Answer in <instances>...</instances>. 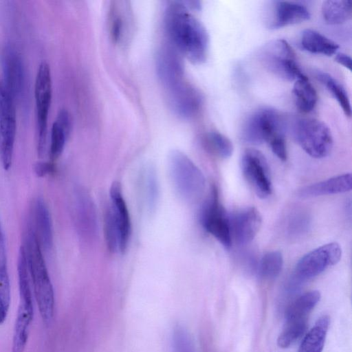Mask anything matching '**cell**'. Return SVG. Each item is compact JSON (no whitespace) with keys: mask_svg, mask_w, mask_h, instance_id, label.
<instances>
[{"mask_svg":"<svg viewBox=\"0 0 352 352\" xmlns=\"http://www.w3.org/2000/svg\"><path fill=\"white\" fill-rule=\"evenodd\" d=\"M165 27L175 48L190 62L201 64L206 60L209 45L208 32L182 1H171L167 6Z\"/></svg>","mask_w":352,"mask_h":352,"instance_id":"6da1fadb","label":"cell"},{"mask_svg":"<svg viewBox=\"0 0 352 352\" xmlns=\"http://www.w3.org/2000/svg\"><path fill=\"white\" fill-rule=\"evenodd\" d=\"M157 69L172 109L183 118H190L199 111L202 97L184 79V69L176 52L164 47L157 55Z\"/></svg>","mask_w":352,"mask_h":352,"instance_id":"7a4b0ae2","label":"cell"},{"mask_svg":"<svg viewBox=\"0 0 352 352\" xmlns=\"http://www.w3.org/2000/svg\"><path fill=\"white\" fill-rule=\"evenodd\" d=\"M23 247L34 298L42 320L46 324L52 321L54 312V292L41 248L28 223Z\"/></svg>","mask_w":352,"mask_h":352,"instance_id":"3957f363","label":"cell"},{"mask_svg":"<svg viewBox=\"0 0 352 352\" xmlns=\"http://www.w3.org/2000/svg\"><path fill=\"white\" fill-rule=\"evenodd\" d=\"M19 305L14 323L12 352H24L34 317L30 278L23 247L19 250L17 261Z\"/></svg>","mask_w":352,"mask_h":352,"instance_id":"277c9868","label":"cell"},{"mask_svg":"<svg viewBox=\"0 0 352 352\" xmlns=\"http://www.w3.org/2000/svg\"><path fill=\"white\" fill-rule=\"evenodd\" d=\"M168 171L174 188L183 199L194 201L201 195L206 185L204 175L184 153L179 151L170 153Z\"/></svg>","mask_w":352,"mask_h":352,"instance_id":"5b68a950","label":"cell"},{"mask_svg":"<svg viewBox=\"0 0 352 352\" xmlns=\"http://www.w3.org/2000/svg\"><path fill=\"white\" fill-rule=\"evenodd\" d=\"M242 138L245 142L255 145L264 142L270 144L285 140L283 120L274 109H259L245 121L242 129Z\"/></svg>","mask_w":352,"mask_h":352,"instance_id":"8992f818","label":"cell"},{"mask_svg":"<svg viewBox=\"0 0 352 352\" xmlns=\"http://www.w3.org/2000/svg\"><path fill=\"white\" fill-rule=\"evenodd\" d=\"M294 135L300 147L312 157H327L333 147L330 129L315 118H301L294 126Z\"/></svg>","mask_w":352,"mask_h":352,"instance_id":"52a82bcc","label":"cell"},{"mask_svg":"<svg viewBox=\"0 0 352 352\" xmlns=\"http://www.w3.org/2000/svg\"><path fill=\"white\" fill-rule=\"evenodd\" d=\"M52 83L50 65L45 61L39 65L34 84L36 115L37 153L41 157L46 149L48 116L52 100Z\"/></svg>","mask_w":352,"mask_h":352,"instance_id":"ba28073f","label":"cell"},{"mask_svg":"<svg viewBox=\"0 0 352 352\" xmlns=\"http://www.w3.org/2000/svg\"><path fill=\"white\" fill-rule=\"evenodd\" d=\"M261 59L269 71L283 79L296 80L305 76L296 61L292 48L283 39L267 44L261 51Z\"/></svg>","mask_w":352,"mask_h":352,"instance_id":"9c48e42d","label":"cell"},{"mask_svg":"<svg viewBox=\"0 0 352 352\" xmlns=\"http://www.w3.org/2000/svg\"><path fill=\"white\" fill-rule=\"evenodd\" d=\"M14 102L0 78V158L6 170L12 166L16 133Z\"/></svg>","mask_w":352,"mask_h":352,"instance_id":"30bf717a","label":"cell"},{"mask_svg":"<svg viewBox=\"0 0 352 352\" xmlns=\"http://www.w3.org/2000/svg\"><path fill=\"white\" fill-rule=\"evenodd\" d=\"M342 256L340 245L336 242L318 247L304 255L298 262L294 278L298 282L314 278L327 268L338 263Z\"/></svg>","mask_w":352,"mask_h":352,"instance_id":"8fae6325","label":"cell"},{"mask_svg":"<svg viewBox=\"0 0 352 352\" xmlns=\"http://www.w3.org/2000/svg\"><path fill=\"white\" fill-rule=\"evenodd\" d=\"M242 173L256 195L261 199L272 191L269 166L264 155L254 148L246 149L241 156Z\"/></svg>","mask_w":352,"mask_h":352,"instance_id":"7c38bea8","label":"cell"},{"mask_svg":"<svg viewBox=\"0 0 352 352\" xmlns=\"http://www.w3.org/2000/svg\"><path fill=\"white\" fill-rule=\"evenodd\" d=\"M200 221L204 228L221 245L229 249L232 245L229 215L219 202L217 190L212 189L210 197L202 207Z\"/></svg>","mask_w":352,"mask_h":352,"instance_id":"4fadbf2b","label":"cell"},{"mask_svg":"<svg viewBox=\"0 0 352 352\" xmlns=\"http://www.w3.org/2000/svg\"><path fill=\"white\" fill-rule=\"evenodd\" d=\"M3 83L14 100L21 97L25 87V69L21 54L11 43H7L1 55Z\"/></svg>","mask_w":352,"mask_h":352,"instance_id":"5bb4252c","label":"cell"},{"mask_svg":"<svg viewBox=\"0 0 352 352\" xmlns=\"http://www.w3.org/2000/svg\"><path fill=\"white\" fill-rule=\"evenodd\" d=\"M232 237L239 244H247L257 234L262 223V217L254 207H247L229 216Z\"/></svg>","mask_w":352,"mask_h":352,"instance_id":"9a60e30c","label":"cell"},{"mask_svg":"<svg viewBox=\"0 0 352 352\" xmlns=\"http://www.w3.org/2000/svg\"><path fill=\"white\" fill-rule=\"evenodd\" d=\"M76 196V219L79 234L82 239L91 241L98 233L94 203L89 193L84 188H78Z\"/></svg>","mask_w":352,"mask_h":352,"instance_id":"2e32d148","label":"cell"},{"mask_svg":"<svg viewBox=\"0 0 352 352\" xmlns=\"http://www.w3.org/2000/svg\"><path fill=\"white\" fill-rule=\"evenodd\" d=\"M30 212L28 223L43 250H50L53 245L52 224L50 211L43 198L35 199Z\"/></svg>","mask_w":352,"mask_h":352,"instance_id":"e0dca14e","label":"cell"},{"mask_svg":"<svg viewBox=\"0 0 352 352\" xmlns=\"http://www.w3.org/2000/svg\"><path fill=\"white\" fill-rule=\"evenodd\" d=\"M311 16L309 10L304 5L288 1L274 2L273 14L269 28L279 29L285 26L304 22Z\"/></svg>","mask_w":352,"mask_h":352,"instance_id":"ac0fdd59","label":"cell"},{"mask_svg":"<svg viewBox=\"0 0 352 352\" xmlns=\"http://www.w3.org/2000/svg\"><path fill=\"white\" fill-rule=\"evenodd\" d=\"M110 197L109 209L119 228L121 236V252H124L130 238L131 221L126 204L122 197L121 186L118 182L112 183Z\"/></svg>","mask_w":352,"mask_h":352,"instance_id":"d6986e66","label":"cell"},{"mask_svg":"<svg viewBox=\"0 0 352 352\" xmlns=\"http://www.w3.org/2000/svg\"><path fill=\"white\" fill-rule=\"evenodd\" d=\"M352 177L350 173L340 175L300 188L298 192L301 197H314L346 192L351 190Z\"/></svg>","mask_w":352,"mask_h":352,"instance_id":"ffe728a7","label":"cell"},{"mask_svg":"<svg viewBox=\"0 0 352 352\" xmlns=\"http://www.w3.org/2000/svg\"><path fill=\"white\" fill-rule=\"evenodd\" d=\"M126 1H111L109 14L108 25L111 39L115 43H120L124 39L129 30L131 14L129 7Z\"/></svg>","mask_w":352,"mask_h":352,"instance_id":"44dd1931","label":"cell"},{"mask_svg":"<svg viewBox=\"0 0 352 352\" xmlns=\"http://www.w3.org/2000/svg\"><path fill=\"white\" fill-rule=\"evenodd\" d=\"M71 128L69 113L65 109L60 110L51 129L50 155L52 160H56L62 154Z\"/></svg>","mask_w":352,"mask_h":352,"instance_id":"7402d4cb","label":"cell"},{"mask_svg":"<svg viewBox=\"0 0 352 352\" xmlns=\"http://www.w3.org/2000/svg\"><path fill=\"white\" fill-rule=\"evenodd\" d=\"M10 305V283L3 232L0 226V324L7 318Z\"/></svg>","mask_w":352,"mask_h":352,"instance_id":"603a6c76","label":"cell"},{"mask_svg":"<svg viewBox=\"0 0 352 352\" xmlns=\"http://www.w3.org/2000/svg\"><path fill=\"white\" fill-rule=\"evenodd\" d=\"M300 43L302 48L309 53L329 56L334 54L339 47L336 42L312 29L302 31Z\"/></svg>","mask_w":352,"mask_h":352,"instance_id":"cb8c5ba5","label":"cell"},{"mask_svg":"<svg viewBox=\"0 0 352 352\" xmlns=\"http://www.w3.org/2000/svg\"><path fill=\"white\" fill-rule=\"evenodd\" d=\"M329 316L324 315L320 317L315 325L304 337L298 352H322L329 327Z\"/></svg>","mask_w":352,"mask_h":352,"instance_id":"d4e9b609","label":"cell"},{"mask_svg":"<svg viewBox=\"0 0 352 352\" xmlns=\"http://www.w3.org/2000/svg\"><path fill=\"white\" fill-rule=\"evenodd\" d=\"M320 293L317 290L307 292L297 298L287 308L285 320L307 319V316L320 300Z\"/></svg>","mask_w":352,"mask_h":352,"instance_id":"484cf974","label":"cell"},{"mask_svg":"<svg viewBox=\"0 0 352 352\" xmlns=\"http://www.w3.org/2000/svg\"><path fill=\"white\" fill-rule=\"evenodd\" d=\"M292 92L300 111L309 113L314 109L318 100L317 93L306 76L296 80Z\"/></svg>","mask_w":352,"mask_h":352,"instance_id":"4316f807","label":"cell"},{"mask_svg":"<svg viewBox=\"0 0 352 352\" xmlns=\"http://www.w3.org/2000/svg\"><path fill=\"white\" fill-rule=\"evenodd\" d=\"M322 15L327 23L337 25L343 23L352 16L351 1L327 0L322 5Z\"/></svg>","mask_w":352,"mask_h":352,"instance_id":"83f0119b","label":"cell"},{"mask_svg":"<svg viewBox=\"0 0 352 352\" xmlns=\"http://www.w3.org/2000/svg\"><path fill=\"white\" fill-rule=\"evenodd\" d=\"M316 78L326 87V89L336 99L344 114L350 117L351 107L347 92L344 87L329 74L318 72Z\"/></svg>","mask_w":352,"mask_h":352,"instance_id":"f1b7e54d","label":"cell"},{"mask_svg":"<svg viewBox=\"0 0 352 352\" xmlns=\"http://www.w3.org/2000/svg\"><path fill=\"white\" fill-rule=\"evenodd\" d=\"M306 328L307 319L286 321L285 328L278 337V346L286 349L293 345L303 335Z\"/></svg>","mask_w":352,"mask_h":352,"instance_id":"f546056e","label":"cell"},{"mask_svg":"<svg viewBox=\"0 0 352 352\" xmlns=\"http://www.w3.org/2000/svg\"><path fill=\"white\" fill-rule=\"evenodd\" d=\"M283 257L279 251L267 252L262 257L258 274L262 278L270 280L277 277L283 267Z\"/></svg>","mask_w":352,"mask_h":352,"instance_id":"4dcf8cb0","label":"cell"},{"mask_svg":"<svg viewBox=\"0 0 352 352\" xmlns=\"http://www.w3.org/2000/svg\"><path fill=\"white\" fill-rule=\"evenodd\" d=\"M207 148L218 157L227 159L233 153V145L228 138L218 131H210L206 135Z\"/></svg>","mask_w":352,"mask_h":352,"instance_id":"1f68e13d","label":"cell"},{"mask_svg":"<svg viewBox=\"0 0 352 352\" xmlns=\"http://www.w3.org/2000/svg\"><path fill=\"white\" fill-rule=\"evenodd\" d=\"M145 201L149 210H153L158 197V183L155 170L152 167L146 169L143 176Z\"/></svg>","mask_w":352,"mask_h":352,"instance_id":"d6a6232c","label":"cell"},{"mask_svg":"<svg viewBox=\"0 0 352 352\" xmlns=\"http://www.w3.org/2000/svg\"><path fill=\"white\" fill-rule=\"evenodd\" d=\"M172 352H196L188 331L182 325H176L171 336Z\"/></svg>","mask_w":352,"mask_h":352,"instance_id":"836d02e7","label":"cell"},{"mask_svg":"<svg viewBox=\"0 0 352 352\" xmlns=\"http://www.w3.org/2000/svg\"><path fill=\"white\" fill-rule=\"evenodd\" d=\"M34 170L37 177H44L54 170V166L49 162H38L34 166Z\"/></svg>","mask_w":352,"mask_h":352,"instance_id":"e575fe53","label":"cell"},{"mask_svg":"<svg viewBox=\"0 0 352 352\" xmlns=\"http://www.w3.org/2000/svg\"><path fill=\"white\" fill-rule=\"evenodd\" d=\"M335 60L349 71L351 70L352 60L349 55L344 53H338L336 54Z\"/></svg>","mask_w":352,"mask_h":352,"instance_id":"d590c367","label":"cell"}]
</instances>
